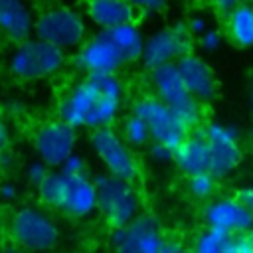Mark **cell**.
I'll use <instances>...</instances> for the list:
<instances>
[{
    "label": "cell",
    "instance_id": "1",
    "mask_svg": "<svg viewBox=\"0 0 253 253\" xmlns=\"http://www.w3.org/2000/svg\"><path fill=\"white\" fill-rule=\"evenodd\" d=\"M123 93V81L117 73H91L63 95L57 115L75 128L109 126L119 117Z\"/></svg>",
    "mask_w": 253,
    "mask_h": 253
},
{
    "label": "cell",
    "instance_id": "2",
    "mask_svg": "<svg viewBox=\"0 0 253 253\" xmlns=\"http://www.w3.org/2000/svg\"><path fill=\"white\" fill-rule=\"evenodd\" d=\"M65 63V49L42 38H28L10 53L8 69L14 77L32 81L57 73Z\"/></svg>",
    "mask_w": 253,
    "mask_h": 253
},
{
    "label": "cell",
    "instance_id": "3",
    "mask_svg": "<svg viewBox=\"0 0 253 253\" xmlns=\"http://www.w3.org/2000/svg\"><path fill=\"white\" fill-rule=\"evenodd\" d=\"M150 85L154 95L164 101L174 113H178L180 119L190 126V130L202 123V103L186 87L176 61L162 63L150 69Z\"/></svg>",
    "mask_w": 253,
    "mask_h": 253
},
{
    "label": "cell",
    "instance_id": "4",
    "mask_svg": "<svg viewBox=\"0 0 253 253\" xmlns=\"http://www.w3.org/2000/svg\"><path fill=\"white\" fill-rule=\"evenodd\" d=\"M97 186V210L103 213L111 227H121L138 215V196L130 184L115 174H101L95 178Z\"/></svg>",
    "mask_w": 253,
    "mask_h": 253
},
{
    "label": "cell",
    "instance_id": "5",
    "mask_svg": "<svg viewBox=\"0 0 253 253\" xmlns=\"http://www.w3.org/2000/svg\"><path fill=\"white\" fill-rule=\"evenodd\" d=\"M34 34L61 49H77L87 38V26L77 10L57 6L38 16Z\"/></svg>",
    "mask_w": 253,
    "mask_h": 253
},
{
    "label": "cell",
    "instance_id": "6",
    "mask_svg": "<svg viewBox=\"0 0 253 253\" xmlns=\"http://www.w3.org/2000/svg\"><path fill=\"white\" fill-rule=\"evenodd\" d=\"M132 113L140 115L146 121L148 128H150V138L152 140L162 142V144H168L174 150L190 134V126L180 119V115L174 113L156 95L140 97L138 101H134Z\"/></svg>",
    "mask_w": 253,
    "mask_h": 253
},
{
    "label": "cell",
    "instance_id": "7",
    "mask_svg": "<svg viewBox=\"0 0 253 253\" xmlns=\"http://www.w3.org/2000/svg\"><path fill=\"white\" fill-rule=\"evenodd\" d=\"M10 237L16 245L32 251H43L55 247L59 241V229L55 221L38 208H22L10 221Z\"/></svg>",
    "mask_w": 253,
    "mask_h": 253
},
{
    "label": "cell",
    "instance_id": "8",
    "mask_svg": "<svg viewBox=\"0 0 253 253\" xmlns=\"http://www.w3.org/2000/svg\"><path fill=\"white\" fill-rule=\"evenodd\" d=\"M91 148L97 154V158L103 162L107 172L130 182L138 178V172H140L138 160L134 158L128 142L111 126H101L93 130Z\"/></svg>",
    "mask_w": 253,
    "mask_h": 253
},
{
    "label": "cell",
    "instance_id": "9",
    "mask_svg": "<svg viewBox=\"0 0 253 253\" xmlns=\"http://www.w3.org/2000/svg\"><path fill=\"white\" fill-rule=\"evenodd\" d=\"M210 146V172L219 180L229 176L241 162L239 130L235 125L211 121L202 128Z\"/></svg>",
    "mask_w": 253,
    "mask_h": 253
},
{
    "label": "cell",
    "instance_id": "10",
    "mask_svg": "<svg viewBox=\"0 0 253 253\" xmlns=\"http://www.w3.org/2000/svg\"><path fill=\"white\" fill-rule=\"evenodd\" d=\"M164 239L156 217L148 213H138L111 231V245L121 253H162Z\"/></svg>",
    "mask_w": 253,
    "mask_h": 253
},
{
    "label": "cell",
    "instance_id": "11",
    "mask_svg": "<svg viewBox=\"0 0 253 253\" xmlns=\"http://www.w3.org/2000/svg\"><path fill=\"white\" fill-rule=\"evenodd\" d=\"M75 67L85 73H117L123 65L125 59L111 38L109 30H99L91 38H85V42L75 49L73 55Z\"/></svg>",
    "mask_w": 253,
    "mask_h": 253
},
{
    "label": "cell",
    "instance_id": "12",
    "mask_svg": "<svg viewBox=\"0 0 253 253\" xmlns=\"http://www.w3.org/2000/svg\"><path fill=\"white\" fill-rule=\"evenodd\" d=\"M77 128L65 123L63 119L47 121L40 125L32 134V146L40 160L49 168H59L61 162L75 150Z\"/></svg>",
    "mask_w": 253,
    "mask_h": 253
},
{
    "label": "cell",
    "instance_id": "13",
    "mask_svg": "<svg viewBox=\"0 0 253 253\" xmlns=\"http://www.w3.org/2000/svg\"><path fill=\"white\" fill-rule=\"evenodd\" d=\"M192 51V34L186 24H176L162 28L144 40V49L140 61L150 71L162 63L178 61L182 55Z\"/></svg>",
    "mask_w": 253,
    "mask_h": 253
},
{
    "label": "cell",
    "instance_id": "14",
    "mask_svg": "<svg viewBox=\"0 0 253 253\" xmlns=\"http://www.w3.org/2000/svg\"><path fill=\"white\" fill-rule=\"evenodd\" d=\"M204 221L206 225L227 233H247L253 227V215L239 196L208 202L204 208Z\"/></svg>",
    "mask_w": 253,
    "mask_h": 253
},
{
    "label": "cell",
    "instance_id": "15",
    "mask_svg": "<svg viewBox=\"0 0 253 253\" xmlns=\"http://www.w3.org/2000/svg\"><path fill=\"white\" fill-rule=\"evenodd\" d=\"M176 65H178V71H180L186 87L200 103H210L217 97L215 75L204 57L190 51V53L182 55L176 61Z\"/></svg>",
    "mask_w": 253,
    "mask_h": 253
},
{
    "label": "cell",
    "instance_id": "16",
    "mask_svg": "<svg viewBox=\"0 0 253 253\" xmlns=\"http://www.w3.org/2000/svg\"><path fill=\"white\" fill-rule=\"evenodd\" d=\"M67 176V174H65ZM59 210L69 217H87L97 210V186L95 180L85 174L67 176L65 194Z\"/></svg>",
    "mask_w": 253,
    "mask_h": 253
},
{
    "label": "cell",
    "instance_id": "17",
    "mask_svg": "<svg viewBox=\"0 0 253 253\" xmlns=\"http://www.w3.org/2000/svg\"><path fill=\"white\" fill-rule=\"evenodd\" d=\"M36 20L26 0H0V36L20 43L34 34Z\"/></svg>",
    "mask_w": 253,
    "mask_h": 253
},
{
    "label": "cell",
    "instance_id": "18",
    "mask_svg": "<svg viewBox=\"0 0 253 253\" xmlns=\"http://www.w3.org/2000/svg\"><path fill=\"white\" fill-rule=\"evenodd\" d=\"M174 162L186 176L210 170V146L202 130L190 132L182 144L174 150Z\"/></svg>",
    "mask_w": 253,
    "mask_h": 253
},
{
    "label": "cell",
    "instance_id": "19",
    "mask_svg": "<svg viewBox=\"0 0 253 253\" xmlns=\"http://www.w3.org/2000/svg\"><path fill=\"white\" fill-rule=\"evenodd\" d=\"M85 12L99 30H111L119 24L132 22L136 8L128 0H87Z\"/></svg>",
    "mask_w": 253,
    "mask_h": 253
},
{
    "label": "cell",
    "instance_id": "20",
    "mask_svg": "<svg viewBox=\"0 0 253 253\" xmlns=\"http://www.w3.org/2000/svg\"><path fill=\"white\" fill-rule=\"evenodd\" d=\"M225 16V34L237 47L253 45V4L241 2Z\"/></svg>",
    "mask_w": 253,
    "mask_h": 253
},
{
    "label": "cell",
    "instance_id": "21",
    "mask_svg": "<svg viewBox=\"0 0 253 253\" xmlns=\"http://www.w3.org/2000/svg\"><path fill=\"white\" fill-rule=\"evenodd\" d=\"M109 34L115 40V43H117V47H119L125 63H132V61H136V59L142 57L144 36L140 32V28L134 24V20L111 28Z\"/></svg>",
    "mask_w": 253,
    "mask_h": 253
},
{
    "label": "cell",
    "instance_id": "22",
    "mask_svg": "<svg viewBox=\"0 0 253 253\" xmlns=\"http://www.w3.org/2000/svg\"><path fill=\"white\" fill-rule=\"evenodd\" d=\"M65 184H67V176H65L59 168H55V170H49V172L42 178V182L36 186V190H38L40 200H42L45 206L59 208L61 202H63Z\"/></svg>",
    "mask_w": 253,
    "mask_h": 253
},
{
    "label": "cell",
    "instance_id": "23",
    "mask_svg": "<svg viewBox=\"0 0 253 253\" xmlns=\"http://www.w3.org/2000/svg\"><path fill=\"white\" fill-rule=\"evenodd\" d=\"M123 138L128 142L130 148H140V146H148L150 144V128L146 125V121L132 113L123 121Z\"/></svg>",
    "mask_w": 253,
    "mask_h": 253
},
{
    "label": "cell",
    "instance_id": "24",
    "mask_svg": "<svg viewBox=\"0 0 253 253\" xmlns=\"http://www.w3.org/2000/svg\"><path fill=\"white\" fill-rule=\"evenodd\" d=\"M227 239H229L227 231L206 225V229L194 237V249L198 253H225Z\"/></svg>",
    "mask_w": 253,
    "mask_h": 253
},
{
    "label": "cell",
    "instance_id": "25",
    "mask_svg": "<svg viewBox=\"0 0 253 253\" xmlns=\"http://www.w3.org/2000/svg\"><path fill=\"white\" fill-rule=\"evenodd\" d=\"M217 190V178L208 172H198L188 176V192L194 200H210Z\"/></svg>",
    "mask_w": 253,
    "mask_h": 253
},
{
    "label": "cell",
    "instance_id": "26",
    "mask_svg": "<svg viewBox=\"0 0 253 253\" xmlns=\"http://www.w3.org/2000/svg\"><path fill=\"white\" fill-rule=\"evenodd\" d=\"M198 42H200V47L202 51L206 53H215L219 47H221V42H223V36L217 28H208L204 34L198 36Z\"/></svg>",
    "mask_w": 253,
    "mask_h": 253
},
{
    "label": "cell",
    "instance_id": "27",
    "mask_svg": "<svg viewBox=\"0 0 253 253\" xmlns=\"http://www.w3.org/2000/svg\"><path fill=\"white\" fill-rule=\"evenodd\" d=\"M148 158H150L152 162H156V164L174 162V148H170L168 144L150 140V144H148Z\"/></svg>",
    "mask_w": 253,
    "mask_h": 253
},
{
    "label": "cell",
    "instance_id": "28",
    "mask_svg": "<svg viewBox=\"0 0 253 253\" xmlns=\"http://www.w3.org/2000/svg\"><path fill=\"white\" fill-rule=\"evenodd\" d=\"M225 253H253L247 233H229Z\"/></svg>",
    "mask_w": 253,
    "mask_h": 253
},
{
    "label": "cell",
    "instance_id": "29",
    "mask_svg": "<svg viewBox=\"0 0 253 253\" xmlns=\"http://www.w3.org/2000/svg\"><path fill=\"white\" fill-rule=\"evenodd\" d=\"M85 166H87V164H85V158L73 150V152L61 162L59 170H61L63 174H67V176H73V174H85Z\"/></svg>",
    "mask_w": 253,
    "mask_h": 253
},
{
    "label": "cell",
    "instance_id": "30",
    "mask_svg": "<svg viewBox=\"0 0 253 253\" xmlns=\"http://www.w3.org/2000/svg\"><path fill=\"white\" fill-rule=\"evenodd\" d=\"M186 26H188V32H190L192 36H200V34H204L208 28H211V26H210V18H208L204 12H194V14L188 18Z\"/></svg>",
    "mask_w": 253,
    "mask_h": 253
},
{
    "label": "cell",
    "instance_id": "31",
    "mask_svg": "<svg viewBox=\"0 0 253 253\" xmlns=\"http://www.w3.org/2000/svg\"><path fill=\"white\" fill-rule=\"evenodd\" d=\"M47 172H49V166H47L43 160H36V162H32V164L28 166L26 176H28V182H30V184L38 186V184L42 182V178H43Z\"/></svg>",
    "mask_w": 253,
    "mask_h": 253
},
{
    "label": "cell",
    "instance_id": "32",
    "mask_svg": "<svg viewBox=\"0 0 253 253\" xmlns=\"http://www.w3.org/2000/svg\"><path fill=\"white\" fill-rule=\"evenodd\" d=\"M136 10H140V12H150V14H154V12H162L166 6H168V2L170 0H128Z\"/></svg>",
    "mask_w": 253,
    "mask_h": 253
},
{
    "label": "cell",
    "instance_id": "33",
    "mask_svg": "<svg viewBox=\"0 0 253 253\" xmlns=\"http://www.w3.org/2000/svg\"><path fill=\"white\" fill-rule=\"evenodd\" d=\"M241 2H245V0H213V6H215L217 12L227 14L229 10H233L235 6H239Z\"/></svg>",
    "mask_w": 253,
    "mask_h": 253
},
{
    "label": "cell",
    "instance_id": "34",
    "mask_svg": "<svg viewBox=\"0 0 253 253\" xmlns=\"http://www.w3.org/2000/svg\"><path fill=\"white\" fill-rule=\"evenodd\" d=\"M16 196H18V190L14 184H2L0 186V198L4 202H12V200H16Z\"/></svg>",
    "mask_w": 253,
    "mask_h": 253
},
{
    "label": "cell",
    "instance_id": "35",
    "mask_svg": "<svg viewBox=\"0 0 253 253\" xmlns=\"http://www.w3.org/2000/svg\"><path fill=\"white\" fill-rule=\"evenodd\" d=\"M237 196H239V198L243 200V204L247 206V210H249V211H251V215H253V186H247V188H241Z\"/></svg>",
    "mask_w": 253,
    "mask_h": 253
},
{
    "label": "cell",
    "instance_id": "36",
    "mask_svg": "<svg viewBox=\"0 0 253 253\" xmlns=\"http://www.w3.org/2000/svg\"><path fill=\"white\" fill-rule=\"evenodd\" d=\"M6 146H8V128H6L4 121L0 119V162H2V158H4Z\"/></svg>",
    "mask_w": 253,
    "mask_h": 253
},
{
    "label": "cell",
    "instance_id": "37",
    "mask_svg": "<svg viewBox=\"0 0 253 253\" xmlns=\"http://www.w3.org/2000/svg\"><path fill=\"white\" fill-rule=\"evenodd\" d=\"M180 249H182V245H180L178 241H174V239H170V237H166V239H164L162 253H176V251H180Z\"/></svg>",
    "mask_w": 253,
    "mask_h": 253
},
{
    "label": "cell",
    "instance_id": "38",
    "mask_svg": "<svg viewBox=\"0 0 253 253\" xmlns=\"http://www.w3.org/2000/svg\"><path fill=\"white\" fill-rule=\"evenodd\" d=\"M247 235H249V241H251V247H253V227L247 231Z\"/></svg>",
    "mask_w": 253,
    "mask_h": 253
},
{
    "label": "cell",
    "instance_id": "39",
    "mask_svg": "<svg viewBox=\"0 0 253 253\" xmlns=\"http://www.w3.org/2000/svg\"><path fill=\"white\" fill-rule=\"evenodd\" d=\"M251 111H253V97H251Z\"/></svg>",
    "mask_w": 253,
    "mask_h": 253
},
{
    "label": "cell",
    "instance_id": "40",
    "mask_svg": "<svg viewBox=\"0 0 253 253\" xmlns=\"http://www.w3.org/2000/svg\"><path fill=\"white\" fill-rule=\"evenodd\" d=\"M251 97H253V85H251Z\"/></svg>",
    "mask_w": 253,
    "mask_h": 253
},
{
    "label": "cell",
    "instance_id": "41",
    "mask_svg": "<svg viewBox=\"0 0 253 253\" xmlns=\"http://www.w3.org/2000/svg\"><path fill=\"white\" fill-rule=\"evenodd\" d=\"M245 2H251V4H253V0H245Z\"/></svg>",
    "mask_w": 253,
    "mask_h": 253
}]
</instances>
